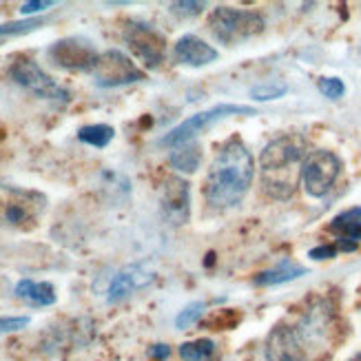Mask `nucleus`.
I'll return each mask as SVG.
<instances>
[{"mask_svg": "<svg viewBox=\"0 0 361 361\" xmlns=\"http://www.w3.org/2000/svg\"><path fill=\"white\" fill-rule=\"evenodd\" d=\"M264 29V18L257 11L235 9V7H215L209 16V31L222 44H235L257 36Z\"/></svg>", "mask_w": 361, "mask_h": 361, "instance_id": "obj_4", "label": "nucleus"}, {"mask_svg": "<svg viewBox=\"0 0 361 361\" xmlns=\"http://www.w3.org/2000/svg\"><path fill=\"white\" fill-rule=\"evenodd\" d=\"M204 312H207V304H202V302L188 304L184 310H180V315L176 317V326L180 328V331H186V328L195 326L202 319Z\"/></svg>", "mask_w": 361, "mask_h": 361, "instance_id": "obj_22", "label": "nucleus"}, {"mask_svg": "<svg viewBox=\"0 0 361 361\" xmlns=\"http://www.w3.org/2000/svg\"><path fill=\"white\" fill-rule=\"evenodd\" d=\"M173 56L178 62H182V65L204 67V65H211V62L217 60V49L211 47L207 40H202L193 34H186L176 42Z\"/></svg>", "mask_w": 361, "mask_h": 361, "instance_id": "obj_14", "label": "nucleus"}, {"mask_svg": "<svg viewBox=\"0 0 361 361\" xmlns=\"http://www.w3.org/2000/svg\"><path fill=\"white\" fill-rule=\"evenodd\" d=\"M317 89L328 100H339L343 93H346V85H343L339 78H322L317 82Z\"/></svg>", "mask_w": 361, "mask_h": 361, "instance_id": "obj_24", "label": "nucleus"}, {"mask_svg": "<svg viewBox=\"0 0 361 361\" xmlns=\"http://www.w3.org/2000/svg\"><path fill=\"white\" fill-rule=\"evenodd\" d=\"M122 40L131 54L147 67H160L166 58V40L158 29L147 23H129L122 31Z\"/></svg>", "mask_w": 361, "mask_h": 361, "instance_id": "obj_9", "label": "nucleus"}, {"mask_svg": "<svg viewBox=\"0 0 361 361\" xmlns=\"http://www.w3.org/2000/svg\"><path fill=\"white\" fill-rule=\"evenodd\" d=\"M155 279V266L151 262H137L120 269L106 286V302L120 304L135 290H142Z\"/></svg>", "mask_w": 361, "mask_h": 361, "instance_id": "obj_10", "label": "nucleus"}, {"mask_svg": "<svg viewBox=\"0 0 361 361\" xmlns=\"http://www.w3.org/2000/svg\"><path fill=\"white\" fill-rule=\"evenodd\" d=\"M255 176L253 155L238 137H231L215 153L204 178V197L213 209H233L244 200Z\"/></svg>", "mask_w": 361, "mask_h": 361, "instance_id": "obj_1", "label": "nucleus"}, {"mask_svg": "<svg viewBox=\"0 0 361 361\" xmlns=\"http://www.w3.org/2000/svg\"><path fill=\"white\" fill-rule=\"evenodd\" d=\"M47 211V195L34 188L0 184V228L31 231Z\"/></svg>", "mask_w": 361, "mask_h": 361, "instance_id": "obj_3", "label": "nucleus"}, {"mask_svg": "<svg viewBox=\"0 0 361 361\" xmlns=\"http://www.w3.org/2000/svg\"><path fill=\"white\" fill-rule=\"evenodd\" d=\"M306 269L300 264H295L290 259L279 262L275 269L271 271H264L255 277V284L257 286H279V284H286V281H293L297 277H304Z\"/></svg>", "mask_w": 361, "mask_h": 361, "instance_id": "obj_17", "label": "nucleus"}, {"mask_svg": "<svg viewBox=\"0 0 361 361\" xmlns=\"http://www.w3.org/2000/svg\"><path fill=\"white\" fill-rule=\"evenodd\" d=\"M266 361H308V350L295 328L275 326L266 339Z\"/></svg>", "mask_w": 361, "mask_h": 361, "instance_id": "obj_13", "label": "nucleus"}, {"mask_svg": "<svg viewBox=\"0 0 361 361\" xmlns=\"http://www.w3.org/2000/svg\"><path fill=\"white\" fill-rule=\"evenodd\" d=\"M116 131L114 127H109V124H87L80 131H78V140L89 147H96V149H104L109 147V142L114 140Z\"/></svg>", "mask_w": 361, "mask_h": 361, "instance_id": "obj_19", "label": "nucleus"}, {"mask_svg": "<svg viewBox=\"0 0 361 361\" xmlns=\"http://www.w3.org/2000/svg\"><path fill=\"white\" fill-rule=\"evenodd\" d=\"M169 355H171V346H166V343H155V346H151V350H149V357L155 361H164Z\"/></svg>", "mask_w": 361, "mask_h": 361, "instance_id": "obj_29", "label": "nucleus"}, {"mask_svg": "<svg viewBox=\"0 0 361 361\" xmlns=\"http://www.w3.org/2000/svg\"><path fill=\"white\" fill-rule=\"evenodd\" d=\"M91 75H93V82L104 89L124 87V85L145 80V71L140 69L129 56H124L118 49H109L100 54L96 65L91 69Z\"/></svg>", "mask_w": 361, "mask_h": 361, "instance_id": "obj_7", "label": "nucleus"}, {"mask_svg": "<svg viewBox=\"0 0 361 361\" xmlns=\"http://www.w3.org/2000/svg\"><path fill=\"white\" fill-rule=\"evenodd\" d=\"M47 56H49V60L56 67L91 71L100 54L93 49L91 42L82 38H65V40L54 42L49 47V51H47Z\"/></svg>", "mask_w": 361, "mask_h": 361, "instance_id": "obj_11", "label": "nucleus"}, {"mask_svg": "<svg viewBox=\"0 0 361 361\" xmlns=\"http://www.w3.org/2000/svg\"><path fill=\"white\" fill-rule=\"evenodd\" d=\"M341 171V160L333 151H312L306 155L302 169V182L306 186V193L312 197H324L335 186Z\"/></svg>", "mask_w": 361, "mask_h": 361, "instance_id": "obj_8", "label": "nucleus"}, {"mask_svg": "<svg viewBox=\"0 0 361 361\" xmlns=\"http://www.w3.org/2000/svg\"><path fill=\"white\" fill-rule=\"evenodd\" d=\"M286 93H288V85H286V82L271 80V82L255 85L253 89H250V98L257 100V102H269V100L284 98Z\"/></svg>", "mask_w": 361, "mask_h": 361, "instance_id": "obj_21", "label": "nucleus"}, {"mask_svg": "<svg viewBox=\"0 0 361 361\" xmlns=\"http://www.w3.org/2000/svg\"><path fill=\"white\" fill-rule=\"evenodd\" d=\"M56 3L54 0H31V3H25L20 7V13L23 16H29V13H38V11H44V9H49L54 7Z\"/></svg>", "mask_w": 361, "mask_h": 361, "instance_id": "obj_27", "label": "nucleus"}, {"mask_svg": "<svg viewBox=\"0 0 361 361\" xmlns=\"http://www.w3.org/2000/svg\"><path fill=\"white\" fill-rule=\"evenodd\" d=\"M42 25L40 18H29V20H16V23H7V25H0V40L3 38H13V36H23L34 31Z\"/></svg>", "mask_w": 361, "mask_h": 361, "instance_id": "obj_23", "label": "nucleus"}, {"mask_svg": "<svg viewBox=\"0 0 361 361\" xmlns=\"http://www.w3.org/2000/svg\"><path fill=\"white\" fill-rule=\"evenodd\" d=\"M169 9H171V13L186 18V16H197V13H202L204 9H207V5H204V3H188V0H182V3H173Z\"/></svg>", "mask_w": 361, "mask_h": 361, "instance_id": "obj_25", "label": "nucleus"}, {"mask_svg": "<svg viewBox=\"0 0 361 361\" xmlns=\"http://www.w3.org/2000/svg\"><path fill=\"white\" fill-rule=\"evenodd\" d=\"M339 253V248L337 246H331V244H326V246H317V248H312L310 250V257L312 259H331Z\"/></svg>", "mask_w": 361, "mask_h": 361, "instance_id": "obj_28", "label": "nucleus"}, {"mask_svg": "<svg viewBox=\"0 0 361 361\" xmlns=\"http://www.w3.org/2000/svg\"><path fill=\"white\" fill-rule=\"evenodd\" d=\"M29 326V317H0V335L18 333Z\"/></svg>", "mask_w": 361, "mask_h": 361, "instance_id": "obj_26", "label": "nucleus"}, {"mask_svg": "<svg viewBox=\"0 0 361 361\" xmlns=\"http://www.w3.org/2000/svg\"><path fill=\"white\" fill-rule=\"evenodd\" d=\"M253 116L255 109L253 106H244V104H217L213 109H209V111H202V114H195L191 116L188 120H184L182 124H178L176 129H171L162 140H160V147H182L186 142H191V140L204 131L213 127L215 122L224 120V118H231V116Z\"/></svg>", "mask_w": 361, "mask_h": 361, "instance_id": "obj_5", "label": "nucleus"}, {"mask_svg": "<svg viewBox=\"0 0 361 361\" xmlns=\"http://www.w3.org/2000/svg\"><path fill=\"white\" fill-rule=\"evenodd\" d=\"M350 361H361V353H359V355H357V357H353V359H350Z\"/></svg>", "mask_w": 361, "mask_h": 361, "instance_id": "obj_30", "label": "nucleus"}, {"mask_svg": "<svg viewBox=\"0 0 361 361\" xmlns=\"http://www.w3.org/2000/svg\"><path fill=\"white\" fill-rule=\"evenodd\" d=\"M178 355L182 361H211V357L215 355V343L211 339L186 341L178 348Z\"/></svg>", "mask_w": 361, "mask_h": 361, "instance_id": "obj_20", "label": "nucleus"}, {"mask_svg": "<svg viewBox=\"0 0 361 361\" xmlns=\"http://www.w3.org/2000/svg\"><path fill=\"white\" fill-rule=\"evenodd\" d=\"M9 75L16 85L25 87L31 91L34 96L42 100H51V102H69V91L65 87H60L54 78L47 73L36 60L31 58H20L16 60L9 67Z\"/></svg>", "mask_w": 361, "mask_h": 361, "instance_id": "obj_6", "label": "nucleus"}, {"mask_svg": "<svg viewBox=\"0 0 361 361\" xmlns=\"http://www.w3.org/2000/svg\"><path fill=\"white\" fill-rule=\"evenodd\" d=\"M306 140L297 133L281 135L266 145L259 155V180L264 193L273 200H290L302 182Z\"/></svg>", "mask_w": 361, "mask_h": 361, "instance_id": "obj_2", "label": "nucleus"}, {"mask_svg": "<svg viewBox=\"0 0 361 361\" xmlns=\"http://www.w3.org/2000/svg\"><path fill=\"white\" fill-rule=\"evenodd\" d=\"M160 209L169 224L182 226L188 222V217H191V186L186 180L176 176L166 180L160 197Z\"/></svg>", "mask_w": 361, "mask_h": 361, "instance_id": "obj_12", "label": "nucleus"}, {"mask_svg": "<svg viewBox=\"0 0 361 361\" xmlns=\"http://www.w3.org/2000/svg\"><path fill=\"white\" fill-rule=\"evenodd\" d=\"M169 162H171V166H173L176 171H180V173H195L200 162H202L200 147L193 145V142H186L182 147L171 149Z\"/></svg>", "mask_w": 361, "mask_h": 361, "instance_id": "obj_18", "label": "nucleus"}, {"mask_svg": "<svg viewBox=\"0 0 361 361\" xmlns=\"http://www.w3.org/2000/svg\"><path fill=\"white\" fill-rule=\"evenodd\" d=\"M328 231L337 235V244H357L361 242V207L348 209L333 217Z\"/></svg>", "mask_w": 361, "mask_h": 361, "instance_id": "obj_15", "label": "nucleus"}, {"mask_svg": "<svg viewBox=\"0 0 361 361\" xmlns=\"http://www.w3.org/2000/svg\"><path fill=\"white\" fill-rule=\"evenodd\" d=\"M16 297L29 306H51L56 304V288L49 281H34V279H20L13 288Z\"/></svg>", "mask_w": 361, "mask_h": 361, "instance_id": "obj_16", "label": "nucleus"}]
</instances>
